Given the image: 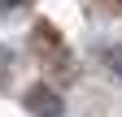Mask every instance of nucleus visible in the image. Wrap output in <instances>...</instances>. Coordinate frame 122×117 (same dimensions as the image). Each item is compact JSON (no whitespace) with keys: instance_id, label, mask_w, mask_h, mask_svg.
Instances as JSON below:
<instances>
[{"instance_id":"f257e3e1","label":"nucleus","mask_w":122,"mask_h":117,"mask_svg":"<svg viewBox=\"0 0 122 117\" xmlns=\"http://www.w3.org/2000/svg\"><path fill=\"white\" fill-rule=\"evenodd\" d=\"M26 108L35 113V117H61V113H66L61 95H57V91H48V87H35V91L26 95Z\"/></svg>"},{"instance_id":"f03ea898","label":"nucleus","mask_w":122,"mask_h":117,"mask_svg":"<svg viewBox=\"0 0 122 117\" xmlns=\"http://www.w3.org/2000/svg\"><path fill=\"white\" fill-rule=\"evenodd\" d=\"M18 4H26V0H0V9H18Z\"/></svg>"}]
</instances>
